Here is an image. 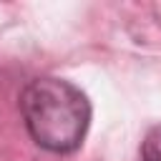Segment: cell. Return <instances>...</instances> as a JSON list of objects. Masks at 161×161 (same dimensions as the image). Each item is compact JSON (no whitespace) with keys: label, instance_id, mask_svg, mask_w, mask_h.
<instances>
[{"label":"cell","instance_id":"cell-2","mask_svg":"<svg viewBox=\"0 0 161 161\" xmlns=\"http://www.w3.org/2000/svg\"><path fill=\"white\" fill-rule=\"evenodd\" d=\"M141 158L143 161H161V123L146 133V138L141 143Z\"/></svg>","mask_w":161,"mask_h":161},{"label":"cell","instance_id":"cell-1","mask_svg":"<svg viewBox=\"0 0 161 161\" xmlns=\"http://www.w3.org/2000/svg\"><path fill=\"white\" fill-rule=\"evenodd\" d=\"M20 116L30 138L50 153L80 148L91 126V101L70 80L33 78L20 93Z\"/></svg>","mask_w":161,"mask_h":161}]
</instances>
